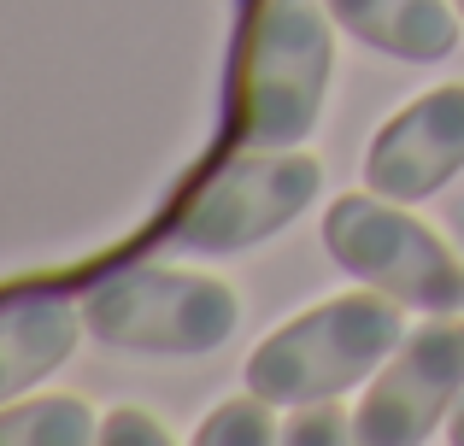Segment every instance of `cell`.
Listing matches in <instances>:
<instances>
[{
	"mask_svg": "<svg viewBox=\"0 0 464 446\" xmlns=\"http://www.w3.org/2000/svg\"><path fill=\"white\" fill-rule=\"evenodd\" d=\"M335 77L329 6L259 0L236 53V141L241 147H300L324 112Z\"/></svg>",
	"mask_w": 464,
	"mask_h": 446,
	"instance_id": "6da1fadb",
	"label": "cell"
},
{
	"mask_svg": "<svg viewBox=\"0 0 464 446\" xmlns=\"http://www.w3.org/2000/svg\"><path fill=\"white\" fill-rule=\"evenodd\" d=\"M406 341L400 299L382 288L364 294H335L324 306L300 311L276 335H265L247 358V388L265 394L271 405H317L341 400L347 388L371 382Z\"/></svg>",
	"mask_w": 464,
	"mask_h": 446,
	"instance_id": "7a4b0ae2",
	"label": "cell"
},
{
	"mask_svg": "<svg viewBox=\"0 0 464 446\" xmlns=\"http://www.w3.org/2000/svg\"><path fill=\"white\" fill-rule=\"evenodd\" d=\"M324 165L300 147H253L212 165L200 183L182 188L170 212V241L188 252H241L288 229L317 200Z\"/></svg>",
	"mask_w": 464,
	"mask_h": 446,
	"instance_id": "3957f363",
	"label": "cell"
},
{
	"mask_svg": "<svg viewBox=\"0 0 464 446\" xmlns=\"http://www.w3.org/2000/svg\"><path fill=\"white\" fill-rule=\"evenodd\" d=\"M324 247L347 276L364 288H382L388 299L411 311L453 318L464 311V264L430 223L400 212V200L382 195H341L324 212Z\"/></svg>",
	"mask_w": 464,
	"mask_h": 446,
	"instance_id": "277c9868",
	"label": "cell"
},
{
	"mask_svg": "<svg viewBox=\"0 0 464 446\" xmlns=\"http://www.w3.org/2000/svg\"><path fill=\"white\" fill-rule=\"evenodd\" d=\"M241 299L218 276L182 270H118L82 294V329L124 353H170L200 358L236 335Z\"/></svg>",
	"mask_w": 464,
	"mask_h": 446,
	"instance_id": "5b68a950",
	"label": "cell"
},
{
	"mask_svg": "<svg viewBox=\"0 0 464 446\" xmlns=\"http://www.w3.org/2000/svg\"><path fill=\"white\" fill-rule=\"evenodd\" d=\"M459 394H464V323H423L371 376L359 412H353V441L418 446L441 429Z\"/></svg>",
	"mask_w": 464,
	"mask_h": 446,
	"instance_id": "8992f818",
	"label": "cell"
},
{
	"mask_svg": "<svg viewBox=\"0 0 464 446\" xmlns=\"http://www.w3.org/2000/svg\"><path fill=\"white\" fill-rule=\"evenodd\" d=\"M464 171V82L418 94L400 106L382 129H376L371 153H364V183L382 200H430Z\"/></svg>",
	"mask_w": 464,
	"mask_h": 446,
	"instance_id": "52a82bcc",
	"label": "cell"
},
{
	"mask_svg": "<svg viewBox=\"0 0 464 446\" xmlns=\"http://www.w3.org/2000/svg\"><path fill=\"white\" fill-rule=\"evenodd\" d=\"M324 6L353 42L406 65H435L459 47L453 0H324Z\"/></svg>",
	"mask_w": 464,
	"mask_h": 446,
	"instance_id": "ba28073f",
	"label": "cell"
},
{
	"mask_svg": "<svg viewBox=\"0 0 464 446\" xmlns=\"http://www.w3.org/2000/svg\"><path fill=\"white\" fill-rule=\"evenodd\" d=\"M82 311L59 294H24L0 306V405L30 394L47 370H59L77 346Z\"/></svg>",
	"mask_w": 464,
	"mask_h": 446,
	"instance_id": "9c48e42d",
	"label": "cell"
},
{
	"mask_svg": "<svg viewBox=\"0 0 464 446\" xmlns=\"http://www.w3.org/2000/svg\"><path fill=\"white\" fill-rule=\"evenodd\" d=\"M94 435V412L71 394L0 405V446H89Z\"/></svg>",
	"mask_w": 464,
	"mask_h": 446,
	"instance_id": "30bf717a",
	"label": "cell"
},
{
	"mask_svg": "<svg viewBox=\"0 0 464 446\" xmlns=\"http://www.w3.org/2000/svg\"><path fill=\"white\" fill-rule=\"evenodd\" d=\"M283 429L271 417V400L247 388V400H224L200 423V446H276Z\"/></svg>",
	"mask_w": 464,
	"mask_h": 446,
	"instance_id": "8fae6325",
	"label": "cell"
},
{
	"mask_svg": "<svg viewBox=\"0 0 464 446\" xmlns=\"http://www.w3.org/2000/svg\"><path fill=\"white\" fill-rule=\"evenodd\" d=\"M283 441H288V446H341V441H353V417L341 412L335 400L300 405V417H288Z\"/></svg>",
	"mask_w": 464,
	"mask_h": 446,
	"instance_id": "7c38bea8",
	"label": "cell"
},
{
	"mask_svg": "<svg viewBox=\"0 0 464 446\" xmlns=\"http://www.w3.org/2000/svg\"><path fill=\"white\" fill-rule=\"evenodd\" d=\"M101 441L112 446H170V429L153 423V412H136V405H118L101 423Z\"/></svg>",
	"mask_w": 464,
	"mask_h": 446,
	"instance_id": "4fadbf2b",
	"label": "cell"
},
{
	"mask_svg": "<svg viewBox=\"0 0 464 446\" xmlns=\"http://www.w3.org/2000/svg\"><path fill=\"white\" fill-rule=\"evenodd\" d=\"M447 441L464 446V394H459V405H453V412H447Z\"/></svg>",
	"mask_w": 464,
	"mask_h": 446,
	"instance_id": "5bb4252c",
	"label": "cell"
},
{
	"mask_svg": "<svg viewBox=\"0 0 464 446\" xmlns=\"http://www.w3.org/2000/svg\"><path fill=\"white\" fill-rule=\"evenodd\" d=\"M453 6H459V18H464V0H453Z\"/></svg>",
	"mask_w": 464,
	"mask_h": 446,
	"instance_id": "9a60e30c",
	"label": "cell"
}]
</instances>
